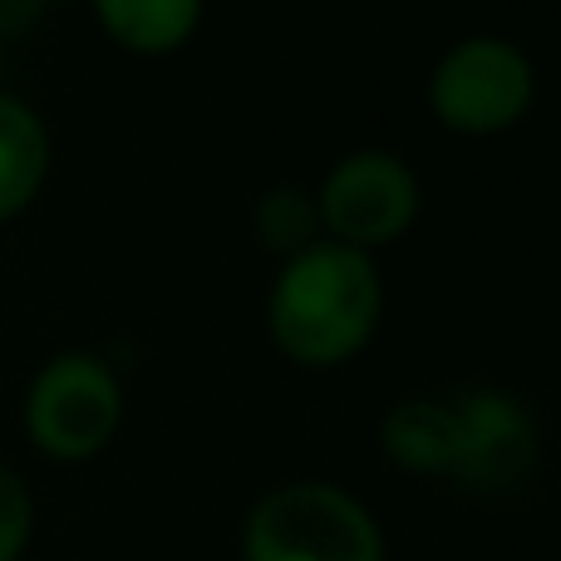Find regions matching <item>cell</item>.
<instances>
[{"mask_svg": "<svg viewBox=\"0 0 561 561\" xmlns=\"http://www.w3.org/2000/svg\"><path fill=\"white\" fill-rule=\"evenodd\" d=\"M533 89L537 79L523 49L478 35L438 59L428 104H434L438 124L458 128V134H503L533 108Z\"/></svg>", "mask_w": 561, "mask_h": 561, "instance_id": "obj_3", "label": "cell"}, {"mask_svg": "<svg viewBox=\"0 0 561 561\" xmlns=\"http://www.w3.org/2000/svg\"><path fill=\"white\" fill-rule=\"evenodd\" d=\"M385 286L365 252L340 242H316L310 252L290 256L276 276L272 340L300 365H340L359 355L379 325Z\"/></svg>", "mask_w": 561, "mask_h": 561, "instance_id": "obj_1", "label": "cell"}, {"mask_svg": "<svg viewBox=\"0 0 561 561\" xmlns=\"http://www.w3.org/2000/svg\"><path fill=\"white\" fill-rule=\"evenodd\" d=\"M39 15H45L39 0H0V35H25Z\"/></svg>", "mask_w": 561, "mask_h": 561, "instance_id": "obj_12", "label": "cell"}, {"mask_svg": "<svg viewBox=\"0 0 561 561\" xmlns=\"http://www.w3.org/2000/svg\"><path fill=\"white\" fill-rule=\"evenodd\" d=\"M39 5H45V10H49V5H65V0H39Z\"/></svg>", "mask_w": 561, "mask_h": 561, "instance_id": "obj_13", "label": "cell"}, {"mask_svg": "<svg viewBox=\"0 0 561 561\" xmlns=\"http://www.w3.org/2000/svg\"><path fill=\"white\" fill-rule=\"evenodd\" d=\"M247 561H385L375 517L330 483H286L247 517Z\"/></svg>", "mask_w": 561, "mask_h": 561, "instance_id": "obj_2", "label": "cell"}, {"mask_svg": "<svg viewBox=\"0 0 561 561\" xmlns=\"http://www.w3.org/2000/svg\"><path fill=\"white\" fill-rule=\"evenodd\" d=\"M49 173V134L20 99L0 94V222L30 207Z\"/></svg>", "mask_w": 561, "mask_h": 561, "instance_id": "obj_7", "label": "cell"}, {"mask_svg": "<svg viewBox=\"0 0 561 561\" xmlns=\"http://www.w3.org/2000/svg\"><path fill=\"white\" fill-rule=\"evenodd\" d=\"M320 227L340 247H385L404 237L419 217V178L394 153H350L320 187Z\"/></svg>", "mask_w": 561, "mask_h": 561, "instance_id": "obj_5", "label": "cell"}, {"mask_svg": "<svg viewBox=\"0 0 561 561\" xmlns=\"http://www.w3.org/2000/svg\"><path fill=\"white\" fill-rule=\"evenodd\" d=\"M454 444H458V419L454 404L438 399H414L399 404L385 419V448L399 468L409 473H454Z\"/></svg>", "mask_w": 561, "mask_h": 561, "instance_id": "obj_8", "label": "cell"}, {"mask_svg": "<svg viewBox=\"0 0 561 561\" xmlns=\"http://www.w3.org/2000/svg\"><path fill=\"white\" fill-rule=\"evenodd\" d=\"M124 419V394L108 365L94 355H59L39 369L25 399V428L49 458H94Z\"/></svg>", "mask_w": 561, "mask_h": 561, "instance_id": "obj_4", "label": "cell"}, {"mask_svg": "<svg viewBox=\"0 0 561 561\" xmlns=\"http://www.w3.org/2000/svg\"><path fill=\"white\" fill-rule=\"evenodd\" d=\"M320 232H325V227H320V203L310 193H300V187H272V193L256 203V237H262L272 252L286 256V262L310 252Z\"/></svg>", "mask_w": 561, "mask_h": 561, "instance_id": "obj_10", "label": "cell"}, {"mask_svg": "<svg viewBox=\"0 0 561 561\" xmlns=\"http://www.w3.org/2000/svg\"><path fill=\"white\" fill-rule=\"evenodd\" d=\"M104 30L138 55H168L203 20V0H94Z\"/></svg>", "mask_w": 561, "mask_h": 561, "instance_id": "obj_9", "label": "cell"}, {"mask_svg": "<svg viewBox=\"0 0 561 561\" xmlns=\"http://www.w3.org/2000/svg\"><path fill=\"white\" fill-rule=\"evenodd\" d=\"M30 523H35V507H30V488L20 483V473H10L0 463V561H15L30 542Z\"/></svg>", "mask_w": 561, "mask_h": 561, "instance_id": "obj_11", "label": "cell"}, {"mask_svg": "<svg viewBox=\"0 0 561 561\" xmlns=\"http://www.w3.org/2000/svg\"><path fill=\"white\" fill-rule=\"evenodd\" d=\"M458 444L454 473L473 493H513L537 463V428L507 394H463L454 399Z\"/></svg>", "mask_w": 561, "mask_h": 561, "instance_id": "obj_6", "label": "cell"}]
</instances>
